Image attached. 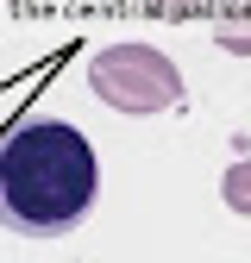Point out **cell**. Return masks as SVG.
I'll use <instances>...</instances> for the list:
<instances>
[{
  "instance_id": "obj_1",
  "label": "cell",
  "mask_w": 251,
  "mask_h": 263,
  "mask_svg": "<svg viewBox=\"0 0 251 263\" xmlns=\"http://www.w3.org/2000/svg\"><path fill=\"white\" fill-rule=\"evenodd\" d=\"M101 170L69 119L31 113L0 132V226L19 238H63L88 219Z\"/></svg>"
},
{
  "instance_id": "obj_2",
  "label": "cell",
  "mask_w": 251,
  "mask_h": 263,
  "mask_svg": "<svg viewBox=\"0 0 251 263\" xmlns=\"http://www.w3.org/2000/svg\"><path fill=\"white\" fill-rule=\"evenodd\" d=\"M88 88L94 101H107L113 113H132V119L182 107V69L157 44H132V38L88 57Z\"/></svg>"
},
{
  "instance_id": "obj_3",
  "label": "cell",
  "mask_w": 251,
  "mask_h": 263,
  "mask_svg": "<svg viewBox=\"0 0 251 263\" xmlns=\"http://www.w3.org/2000/svg\"><path fill=\"white\" fill-rule=\"evenodd\" d=\"M213 44L226 57H251V0H213Z\"/></svg>"
},
{
  "instance_id": "obj_4",
  "label": "cell",
  "mask_w": 251,
  "mask_h": 263,
  "mask_svg": "<svg viewBox=\"0 0 251 263\" xmlns=\"http://www.w3.org/2000/svg\"><path fill=\"white\" fill-rule=\"evenodd\" d=\"M220 201H226V207H232L239 219H251V151H245V157L232 163L226 176H220Z\"/></svg>"
},
{
  "instance_id": "obj_5",
  "label": "cell",
  "mask_w": 251,
  "mask_h": 263,
  "mask_svg": "<svg viewBox=\"0 0 251 263\" xmlns=\"http://www.w3.org/2000/svg\"><path fill=\"white\" fill-rule=\"evenodd\" d=\"M213 7V0H145V13L151 19H164V25H182V19H201Z\"/></svg>"
}]
</instances>
